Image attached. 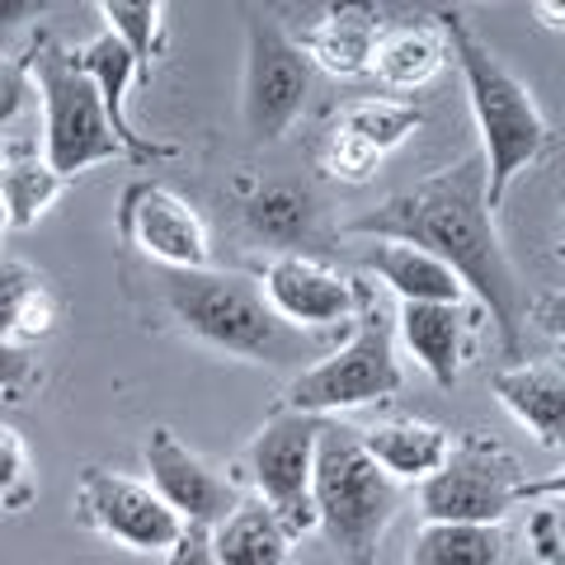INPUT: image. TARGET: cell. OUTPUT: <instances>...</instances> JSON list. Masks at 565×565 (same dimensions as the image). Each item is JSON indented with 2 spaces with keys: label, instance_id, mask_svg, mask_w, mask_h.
<instances>
[{
  "label": "cell",
  "instance_id": "cell-1",
  "mask_svg": "<svg viewBox=\"0 0 565 565\" xmlns=\"http://www.w3.org/2000/svg\"><path fill=\"white\" fill-rule=\"evenodd\" d=\"M344 236L359 241H401L415 250H429L438 264H448L462 282V292H476L481 311L494 321L504 359H523V334L533 321V292L509 259L494 212L486 203V161L481 151H467L457 166L429 174L415 189L392 193L373 212L344 222Z\"/></svg>",
  "mask_w": 565,
  "mask_h": 565
},
{
  "label": "cell",
  "instance_id": "cell-2",
  "mask_svg": "<svg viewBox=\"0 0 565 565\" xmlns=\"http://www.w3.org/2000/svg\"><path fill=\"white\" fill-rule=\"evenodd\" d=\"M151 307L166 321L199 340L203 349L232 353L245 363L264 367H311L334 349L326 334L297 330L278 321L269 302L259 297V282L250 274H226V269H147Z\"/></svg>",
  "mask_w": 565,
  "mask_h": 565
},
{
  "label": "cell",
  "instance_id": "cell-3",
  "mask_svg": "<svg viewBox=\"0 0 565 565\" xmlns=\"http://www.w3.org/2000/svg\"><path fill=\"white\" fill-rule=\"evenodd\" d=\"M438 33L448 43V57L462 71L467 104H471L476 132H481L476 151L486 161V203L494 212L504 203L509 184L552 151V128H546V114L537 109L533 90L494 57L490 43L476 39V29L467 24L462 10L438 14Z\"/></svg>",
  "mask_w": 565,
  "mask_h": 565
},
{
  "label": "cell",
  "instance_id": "cell-4",
  "mask_svg": "<svg viewBox=\"0 0 565 565\" xmlns=\"http://www.w3.org/2000/svg\"><path fill=\"white\" fill-rule=\"evenodd\" d=\"M405 504V486H396L373 457L363 452L359 429L340 419L321 424L311 467V514L340 565H377L382 537Z\"/></svg>",
  "mask_w": 565,
  "mask_h": 565
},
{
  "label": "cell",
  "instance_id": "cell-5",
  "mask_svg": "<svg viewBox=\"0 0 565 565\" xmlns=\"http://www.w3.org/2000/svg\"><path fill=\"white\" fill-rule=\"evenodd\" d=\"M349 340L334 344L326 359L302 367L288 392L278 396L274 411L292 415H334V411H359V405H382L401 396L405 373L396 359V316L382 307L373 282L353 278V321Z\"/></svg>",
  "mask_w": 565,
  "mask_h": 565
},
{
  "label": "cell",
  "instance_id": "cell-6",
  "mask_svg": "<svg viewBox=\"0 0 565 565\" xmlns=\"http://www.w3.org/2000/svg\"><path fill=\"white\" fill-rule=\"evenodd\" d=\"M537 500H561V476L533 481L519 457L486 434L452 438L444 467L419 481L424 523H504L509 509Z\"/></svg>",
  "mask_w": 565,
  "mask_h": 565
},
{
  "label": "cell",
  "instance_id": "cell-7",
  "mask_svg": "<svg viewBox=\"0 0 565 565\" xmlns=\"http://www.w3.org/2000/svg\"><path fill=\"white\" fill-rule=\"evenodd\" d=\"M24 57H29L33 95H43V161L66 184L81 170L118 161L122 147L109 128V114H104L90 76L71 57V47H62L52 33H33Z\"/></svg>",
  "mask_w": 565,
  "mask_h": 565
},
{
  "label": "cell",
  "instance_id": "cell-8",
  "mask_svg": "<svg viewBox=\"0 0 565 565\" xmlns=\"http://www.w3.org/2000/svg\"><path fill=\"white\" fill-rule=\"evenodd\" d=\"M311 99V62L302 57L278 20L255 14L245 29V76H241V114L255 141H282L302 118Z\"/></svg>",
  "mask_w": 565,
  "mask_h": 565
},
{
  "label": "cell",
  "instance_id": "cell-9",
  "mask_svg": "<svg viewBox=\"0 0 565 565\" xmlns=\"http://www.w3.org/2000/svg\"><path fill=\"white\" fill-rule=\"evenodd\" d=\"M321 415H292L274 411L259 424V434L245 448V476L255 486V500H264L282 519L292 537L316 527L311 514V467H316V438H321Z\"/></svg>",
  "mask_w": 565,
  "mask_h": 565
},
{
  "label": "cell",
  "instance_id": "cell-10",
  "mask_svg": "<svg viewBox=\"0 0 565 565\" xmlns=\"http://www.w3.org/2000/svg\"><path fill=\"white\" fill-rule=\"evenodd\" d=\"M76 514H81V523H90L99 537H109L141 556H166L184 533V523L170 514L166 500L147 481L122 476V471H104V467L81 471Z\"/></svg>",
  "mask_w": 565,
  "mask_h": 565
},
{
  "label": "cell",
  "instance_id": "cell-11",
  "mask_svg": "<svg viewBox=\"0 0 565 565\" xmlns=\"http://www.w3.org/2000/svg\"><path fill=\"white\" fill-rule=\"evenodd\" d=\"M118 236L151 269H212V241L199 207H189L180 193L156 180H132L122 189Z\"/></svg>",
  "mask_w": 565,
  "mask_h": 565
},
{
  "label": "cell",
  "instance_id": "cell-12",
  "mask_svg": "<svg viewBox=\"0 0 565 565\" xmlns=\"http://www.w3.org/2000/svg\"><path fill=\"white\" fill-rule=\"evenodd\" d=\"M147 486L184 527H217L245 500L236 476L203 462L170 424H156L147 434Z\"/></svg>",
  "mask_w": 565,
  "mask_h": 565
},
{
  "label": "cell",
  "instance_id": "cell-13",
  "mask_svg": "<svg viewBox=\"0 0 565 565\" xmlns=\"http://www.w3.org/2000/svg\"><path fill=\"white\" fill-rule=\"evenodd\" d=\"M259 297L269 302L278 321H288L297 330H330L353 321V278L340 274L334 264L302 255V250H282L259 264Z\"/></svg>",
  "mask_w": 565,
  "mask_h": 565
},
{
  "label": "cell",
  "instance_id": "cell-14",
  "mask_svg": "<svg viewBox=\"0 0 565 565\" xmlns=\"http://www.w3.org/2000/svg\"><path fill=\"white\" fill-rule=\"evenodd\" d=\"M71 57H76V66L85 71V76H90L95 95H99V104H104V114H109V128H114V137H118L122 156H128L132 166L170 161L174 147H166V141H151V137H141V132L132 128V118H128V90H132V85H141V81H137V62H132V52L122 47L109 29H104L99 39H90L85 47H76Z\"/></svg>",
  "mask_w": 565,
  "mask_h": 565
},
{
  "label": "cell",
  "instance_id": "cell-15",
  "mask_svg": "<svg viewBox=\"0 0 565 565\" xmlns=\"http://www.w3.org/2000/svg\"><path fill=\"white\" fill-rule=\"evenodd\" d=\"M476 321H481V307L467 311L452 307V302H401L396 311V330L405 349L415 353V363L424 373L434 377V386H457L462 367L471 359V334H476Z\"/></svg>",
  "mask_w": 565,
  "mask_h": 565
},
{
  "label": "cell",
  "instance_id": "cell-16",
  "mask_svg": "<svg viewBox=\"0 0 565 565\" xmlns=\"http://www.w3.org/2000/svg\"><path fill=\"white\" fill-rule=\"evenodd\" d=\"M490 392L514 415L542 448H561V424H565V373L561 363H509L490 373Z\"/></svg>",
  "mask_w": 565,
  "mask_h": 565
},
{
  "label": "cell",
  "instance_id": "cell-17",
  "mask_svg": "<svg viewBox=\"0 0 565 565\" xmlns=\"http://www.w3.org/2000/svg\"><path fill=\"white\" fill-rule=\"evenodd\" d=\"M377 39H382L377 10H367V6H330L321 20L297 33L292 43L302 47V57L311 66H321V71H330V76H340V81H353V76H367Z\"/></svg>",
  "mask_w": 565,
  "mask_h": 565
},
{
  "label": "cell",
  "instance_id": "cell-18",
  "mask_svg": "<svg viewBox=\"0 0 565 565\" xmlns=\"http://www.w3.org/2000/svg\"><path fill=\"white\" fill-rule=\"evenodd\" d=\"M359 444L396 486H419L444 467V457L452 448V434L444 429V424L396 415V419L373 424V429H359Z\"/></svg>",
  "mask_w": 565,
  "mask_h": 565
},
{
  "label": "cell",
  "instance_id": "cell-19",
  "mask_svg": "<svg viewBox=\"0 0 565 565\" xmlns=\"http://www.w3.org/2000/svg\"><path fill=\"white\" fill-rule=\"evenodd\" d=\"M359 269L382 278L401 302H452V307L467 302L462 282H457L448 264H438L429 250H415V245L401 241H363Z\"/></svg>",
  "mask_w": 565,
  "mask_h": 565
},
{
  "label": "cell",
  "instance_id": "cell-20",
  "mask_svg": "<svg viewBox=\"0 0 565 565\" xmlns=\"http://www.w3.org/2000/svg\"><path fill=\"white\" fill-rule=\"evenodd\" d=\"M217 565H292V533L264 500H241L217 527H207Z\"/></svg>",
  "mask_w": 565,
  "mask_h": 565
},
{
  "label": "cell",
  "instance_id": "cell-21",
  "mask_svg": "<svg viewBox=\"0 0 565 565\" xmlns=\"http://www.w3.org/2000/svg\"><path fill=\"white\" fill-rule=\"evenodd\" d=\"M57 326V297L43 269L29 259H0V340L6 344H39Z\"/></svg>",
  "mask_w": 565,
  "mask_h": 565
},
{
  "label": "cell",
  "instance_id": "cell-22",
  "mask_svg": "<svg viewBox=\"0 0 565 565\" xmlns=\"http://www.w3.org/2000/svg\"><path fill=\"white\" fill-rule=\"evenodd\" d=\"M444 66H448V43L438 24H401V29H382L367 71L386 90H424V85L438 81Z\"/></svg>",
  "mask_w": 565,
  "mask_h": 565
},
{
  "label": "cell",
  "instance_id": "cell-23",
  "mask_svg": "<svg viewBox=\"0 0 565 565\" xmlns=\"http://www.w3.org/2000/svg\"><path fill=\"white\" fill-rule=\"evenodd\" d=\"M241 217L264 245H274V255H282V250H292L297 241L311 236L316 199L307 189L278 184V180L274 184H250L241 193Z\"/></svg>",
  "mask_w": 565,
  "mask_h": 565
},
{
  "label": "cell",
  "instance_id": "cell-24",
  "mask_svg": "<svg viewBox=\"0 0 565 565\" xmlns=\"http://www.w3.org/2000/svg\"><path fill=\"white\" fill-rule=\"evenodd\" d=\"M504 523H424L411 542V565H509Z\"/></svg>",
  "mask_w": 565,
  "mask_h": 565
},
{
  "label": "cell",
  "instance_id": "cell-25",
  "mask_svg": "<svg viewBox=\"0 0 565 565\" xmlns=\"http://www.w3.org/2000/svg\"><path fill=\"white\" fill-rule=\"evenodd\" d=\"M62 193H66V180L29 141L6 147V156H0V212H6L10 226H33Z\"/></svg>",
  "mask_w": 565,
  "mask_h": 565
},
{
  "label": "cell",
  "instance_id": "cell-26",
  "mask_svg": "<svg viewBox=\"0 0 565 565\" xmlns=\"http://www.w3.org/2000/svg\"><path fill=\"white\" fill-rule=\"evenodd\" d=\"M95 10L104 14V29L132 52L137 81L151 85L156 62L166 57V6L161 0H99Z\"/></svg>",
  "mask_w": 565,
  "mask_h": 565
},
{
  "label": "cell",
  "instance_id": "cell-27",
  "mask_svg": "<svg viewBox=\"0 0 565 565\" xmlns=\"http://www.w3.org/2000/svg\"><path fill=\"white\" fill-rule=\"evenodd\" d=\"M334 122L359 141H367L377 156H386L424 128V109L411 99H353V104H344Z\"/></svg>",
  "mask_w": 565,
  "mask_h": 565
},
{
  "label": "cell",
  "instance_id": "cell-28",
  "mask_svg": "<svg viewBox=\"0 0 565 565\" xmlns=\"http://www.w3.org/2000/svg\"><path fill=\"white\" fill-rule=\"evenodd\" d=\"M377 166H382V156L367 147V141L344 132L340 122H330V132L321 141V170L326 174H334V180H344V184H367L377 174Z\"/></svg>",
  "mask_w": 565,
  "mask_h": 565
},
{
  "label": "cell",
  "instance_id": "cell-29",
  "mask_svg": "<svg viewBox=\"0 0 565 565\" xmlns=\"http://www.w3.org/2000/svg\"><path fill=\"white\" fill-rule=\"evenodd\" d=\"M33 500V486H29V448L24 438L0 424V514L6 509H24Z\"/></svg>",
  "mask_w": 565,
  "mask_h": 565
},
{
  "label": "cell",
  "instance_id": "cell-30",
  "mask_svg": "<svg viewBox=\"0 0 565 565\" xmlns=\"http://www.w3.org/2000/svg\"><path fill=\"white\" fill-rule=\"evenodd\" d=\"M33 99V76H29V57L14 52V57H0V132L14 128L20 114Z\"/></svg>",
  "mask_w": 565,
  "mask_h": 565
},
{
  "label": "cell",
  "instance_id": "cell-31",
  "mask_svg": "<svg viewBox=\"0 0 565 565\" xmlns=\"http://www.w3.org/2000/svg\"><path fill=\"white\" fill-rule=\"evenodd\" d=\"M527 546L537 552L542 565H565V542H561V500L527 504Z\"/></svg>",
  "mask_w": 565,
  "mask_h": 565
},
{
  "label": "cell",
  "instance_id": "cell-32",
  "mask_svg": "<svg viewBox=\"0 0 565 565\" xmlns=\"http://www.w3.org/2000/svg\"><path fill=\"white\" fill-rule=\"evenodd\" d=\"M39 359L20 344H6L0 340V396L6 401H24L29 386H39Z\"/></svg>",
  "mask_w": 565,
  "mask_h": 565
},
{
  "label": "cell",
  "instance_id": "cell-33",
  "mask_svg": "<svg viewBox=\"0 0 565 565\" xmlns=\"http://www.w3.org/2000/svg\"><path fill=\"white\" fill-rule=\"evenodd\" d=\"M166 565H217L212 542H207V527H184L180 542L166 552Z\"/></svg>",
  "mask_w": 565,
  "mask_h": 565
},
{
  "label": "cell",
  "instance_id": "cell-34",
  "mask_svg": "<svg viewBox=\"0 0 565 565\" xmlns=\"http://www.w3.org/2000/svg\"><path fill=\"white\" fill-rule=\"evenodd\" d=\"M533 10L542 14V24H546V29H565V20H561L565 6H556V0H542V6H533Z\"/></svg>",
  "mask_w": 565,
  "mask_h": 565
},
{
  "label": "cell",
  "instance_id": "cell-35",
  "mask_svg": "<svg viewBox=\"0 0 565 565\" xmlns=\"http://www.w3.org/2000/svg\"><path fill=\"white\" fill-rule=\"evenodd\" d=\"M6 226H10V222H6V212H0V236H6Z\"/></svg>",
  "mask_w": 565,
  "mask_h": 565
},
{
  "label": "cell",
  "instance_id": "cell-36",
  "mask_svg": "<svg viewBox=\"0 0 565 565\" xmlns=\"http://www.w3.org/2000/svg\"><path fill=\"white\" fill-rule=\"evenodd\" d=\"M0 156H6V147H0Z\"/></svg>",
  "mask_w": 565,
  "mask_h": 565
}]
</instances>
